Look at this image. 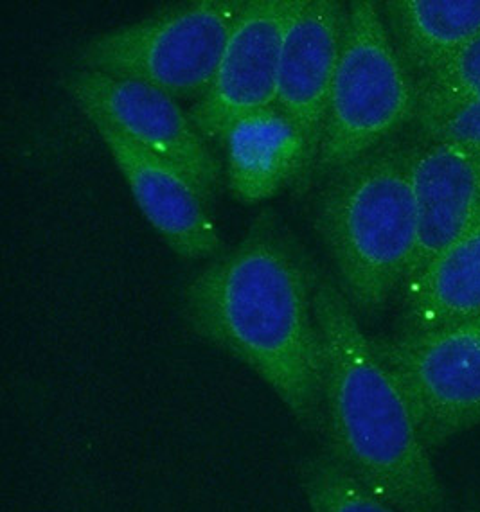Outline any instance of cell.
Segmentation results:
<instances>
[{
	"instance_id": "obj_1",
	"label": "cell",
	"mask_w": 480,
	"mask_h": 512,
	"mask_svg": "<svg viewBox=\"0 0 480 512\" xmlns=\"http://www.w3.org/2000/svg\"><path fill=\"white\" fill-rule=\"evenodd\" d=\"M317 275L270 214L187 283L182 315L205 344L254 372L306 432L322 428Z\"/></svg>"
},
{
	"instance_id": "obj_2",
	"label": "cell",
	"mask_w": 480,
	"mask_h": 512,
	"mask_svg": "<svg viewBox=\"0 0 480 512\" xmlns=\"http://www.w3.org/2000/svg\"><path fill=\"white\" fill-rule=\"evenodd\" d=\"M326 453L400 512H443L445 491L409 403L337 284L317 277Z\"/></svg>"
},
{
	"instance_id": "obj_3",
	"label": "cell",
	"mask_w": 480,
	"mask_h": 512,
	"mask_svg": "<svg viewBox=\"0 0 480 512\" xmlns=\"http://www.w3.org/2000/svg\"><path fill=\"white\" fill-rule=\"evenodd\" d=\"M338 288L356 313L374 315L407 281L418 245L409 148H380L328 175L315 205Z\"/></svg>"
},
{
	"instance_id": "obj_4",
	"label": "cell",
	"mask_w": 480,
	"mask_h": 512,
	"mask_svg": "<svg viewBox=\"0 0 480 512\" xmlns=\"http://www.w3.org/2000/svg\"><path fill=\"white\" fill-rule=\"evenodd\" d=\"M416 105V85L378 6L371 0L347 4L315 171L328 177L391 141L416 115Z\"/></svg>"
},
{
	"instance_id": "obj_5",
	"label": "cell",
	"mask_w": 480,
	"mask_h": 512,
	"mask_svg": "<svg viewBox=\"0 0 480 512\" xmlns=\"http://www.w3.org/2000/svg\"><path fill=\"white\" fill-rule=\"evenodd\" d=\"M245 6L243 0H196L117 27L81 49L80 69L200 99Z\"/></svg>"
},
{
	"instance_id": "obj_6",
	"label": "cell",
	"mask_w": 480,
	"mask_h": 512,
	"mask_svg": "<svg viewBox=\"0 0 480 512\" xmlns=\"http://www.w3.org/2000/svg\"><path fill=\"white\" fill-rule=\"evenodd\" d=\"M428 450L480 424V317L374 340Z\"/></svg>"
},
{
	"instance_id": "obj_7",
	"label": "cell",
	"mask_w": 480,
	"mask_h": 512,
	"mask_svg": "<svg viewBox=\"0 0 480 512\" xmlns=\"http://www.w3.org/2000/svg\"><path fill=\"white\" fill-rule=\"evenodd\" d=\"M63 87L89 121H103L135 146L182 169L209 200L220 166L207 139L173 96L148 83L76 69Z\"/></svg>"
},
{
	"instance_id": "obj_8",
	"label": "cell",
	"mask_w": 480,
	"mask_h": 512,
	"mask_svg": "<svg viewBox=\"0 0 480 512\" xmlns=\"http://www.w3.org/2000/svg\"><path fill=\"white\" fill-rule=\"evenodd\" d=\"M303 0H250L232 29L214 80L191 119L205 139L222 141L243 115L276 106L286 29Z\"/></svg>"
},
{
	"instance_id": "obj_9",
	"label": "cell",
	"mask_w": 480,
	"mask_h": 512,
	"mask_svg": "<svg viewBox=\"0 0 480 512\" xmlns=\"http://www.w3.org/2000/svg\"><path fill=\"white\" fill-rule=\"evenodd\" d=\"M107 144L117 169L144 218L168 247L184 259L220 256L222 239L207 198L182 169L135 146L103 121H90Z\"/></svg>"
},
{
	"instance_id": "obj_10",
	"label": "cell",
	"mask_w": 480,
	"mask_h": 512,
	"mask_svg": "<svg viewBox=\"0 0 480 512\" xmlns=\"http://www.w3.org/2000/svg\"><path fill=\"white\" fill-rule=\"evenodd\" d=\"M347 6L337 0H303L286 29L276 106L303 132L315 169L329 96L344 44Z\"/></svg>"
},
{
	"instance_id": "obj_11",
	"label": "cell",
	"mask_w": 480,
	"mask_h": 512,
	"mask_svg": "<svg viewBox=\"0 0 480 512\" xmlns=\"http://www.w3.org/2000/svg\"><path fill=\"white\" fill-rule=\"evenodd\" d=\"M418 245L405 284L463 238L480 218V155L455 142L409 148Z\"/></svg>"
},
{
	"instance_id": "obj_12",
	"label": "cell",
	"mask_w": 480,
	"mask_h": 512,
	"mask_svg": "<svg viewBox=\"0 0 480 512\" xmlns=\"http://www.w3.org/2000/svg\"><path fill=\"white\" fill-rule=\"evenodd\" d=\"M227 180L243 204H261L312 169L299 126L277 106L243 115L222 137Z\"/></svg>"
},
{
	"instance_id": "obj_13",
	"label": "cell",
	"mask_w": 480,
	"mask_h": 512,
	"mask_svg": "<svg viewBox=\"0 0 480 512\" xmlns=\"http://www.w3.org/2000/svg\"><path fill=\"white\" fill-rule=\"evenodd\" d=\"M387 27L414 83L480 38V0H391Z\"/></svg>"
},
{
	"instance_id": "obj_14",
	"label": "cell",
	"mask_w": 480,
	"mask_h": 512,
	"mask_svg": "<svg viewBox=\"0 0 480 512\" xmlns=\"http://www.w3.org/2000/svg\"><path fill=\"white\" fill-rule=\"evenodd\" d=\"M480 317V218L407 284L405 331H427Z\"/></svg>"
},
{
	"instance_id": "obj_15",
	"label": "cell",
	"mask_w": 480,
	"mask_h": 512,
	"mask_svg": "<svg viewBox=\"0 0 480 512\" xmlns=\"http://www.w3.org/2000/svg\"><path fill=\"white\" fill-rule=\"evenodd\" d=\"M297 477L310 512H400L326 451L306 455L297 466Z\"/></svg>"
},
{
	"instance_id": "obj_16",
	"label": "cell",
	"mask_w": 480,
	"mask_h": 512,
	"mask_svg": "<svg viewBox=\"0 0 480 512\" xmlns=\"http://www.w3.org/2000/svg\"><path fill=\"white\" fill-rule=\"evenodd\" d=\"M414 85L418 99L416 115L432 114L463 101L480 99V38L445 67Z\"/></svg>"
},
{
	"instance_id": "obj_17",
	"label": "cell",
	"mask_w": 480,
	"mask_h": 512,
	"mask_svg": "<svg viewBox=\"0 0 480 512\" xmlns=\"http://www.w3.org/2000/svg\"><path fill=\"white\" fill-rule=\"evenodd\" d=\"M416 121L430 141L455 142L480 155V99L463 101L432 114L416 115Z\"/></svg>"
},
{
	"instance_id": "obj_18",
	"label": "cell",
	"mask_w": 480,
	"mask_h": 512,
	"mask_svg": "<svg viewBox=\"0 0 480 512\" xmlns=\"http://www.w3.org/2000/svg\"><path fill=\"white\" fill-rule=\"evenodd\" d=\"M464 512H479V511H473V509H468V511H464Z\"/></svg>"
}]
</instances>
